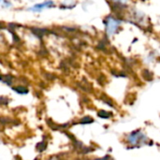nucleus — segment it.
I'll use <instances>...</instances> for the list:
<instances>
[{"mask_svg":"<svg viewBox=\"0 0 160 160\" xmlns=\"http://www.w3.org/2000/svg\"><path fill=\"white\" fill-rule=\"evenodd\" d=\"M0 3L5 4V7H10L11 5L9 4V2H7L6 0H0Z\"/></svg>","mask_w":160,"mask_h":160,"instance_id":"4","label":"nucleus"},{"mask_svg":"<svg viewBox=\"0 0 160 160\" xmlns=\"http://www.w3.org/2000/svg\"><path fill=\"white\" fill-rule=\"evenodd\" d=\"M115 1H120V0H115Z\"/></svg>","mask_w":160,"mask_h":160,"instance_id":"5","label":"nucleus"},{"mask_svg":"<svg viewBox=\"0 0 160 160\" xmlns=\"http://www.w3.org/2000/svg\"><path fill=\"white\" fill-rule=\"evenodd\" d=\"M14 90L17 91L19 94H26V93L28 92V90H27L26 88L22 87V86H18V87L14 88Z\"/></svg>","mask_w":160,"mask_h":160,"instance_id":"3","label":"nucleus"},{"mask_svg":"<svg viewBox=\"0 0 160 160\" xmlns=\"http://www.w3.org/2000/svg\"><path fill=\"white\" fill-rule=\"evenodd\" d=\"M118 22L115 21V20H112L110 19V22H109V24H108V32H110V34H112V32H113L115 30V25H117Z\"/></svg>","mask_w":160,"mask_h":160,"instance_id":"2","label":"nucleus"},{"mask_svg":"<svg viewBox=\"0 0 160 160\" xmlns=\"http://www.w3.org/2000/svg\"><path fill=\"white\" fill-rule=\"evenodd\" d=\"M53 7V2L49 0V1H45L41 4H37L35 6H33L32 8H29V10L34 11V12H38V11H41L43 8H52Z\"/></svg>","mask_w":160,"mask_h":160,"instance_id":"1","label":"nucleus"}]
</instances>
